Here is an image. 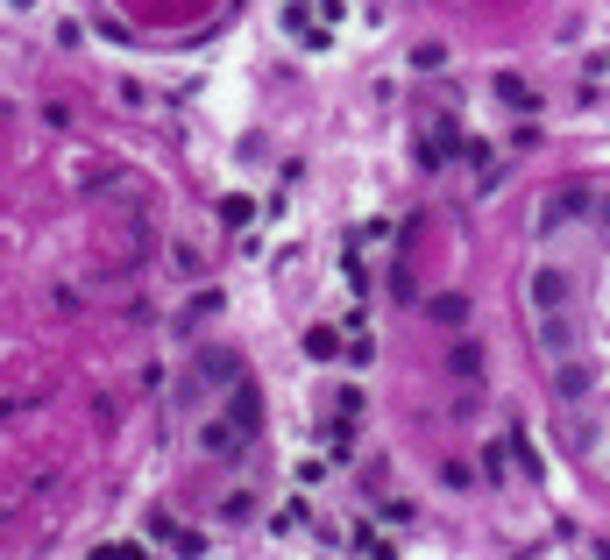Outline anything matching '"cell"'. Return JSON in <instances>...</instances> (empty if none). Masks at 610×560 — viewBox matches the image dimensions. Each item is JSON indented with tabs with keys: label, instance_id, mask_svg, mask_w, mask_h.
Returning <instances> with one entry per match:
<instances>
[{
	"label": "cell",
	"instance_id": "obj_1",
	"mask_svg": "<svg viewBox=\"0 0 610 560\" xmlns=\"http://www.w3.org/2000/svg\"><path fill=\"white\" fill-rule=\"evenodd\" d=\"M93 560H135V554H128V547H106V554H93Z\"/></svg>",
	"mask_w": 610,
	"mask_h": 560
}]
</instances>
